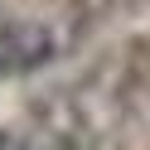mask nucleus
<instances>
[{
    "instance_id": "obj_1",
    "label": "nucleus",
    "mask_w": 150,
    "mask_h": 150,
    "mask_svg": "<svg viewBox=\"0 0 150 150\" xmlns=\"http://www.w3.org/2000/svg\"><path fill=\"white\" fill-rule=\"evenodd\" d=\"M53 58V34L34 20H0V78L39 73Z\"/></svg>"
},
{
    "instance_id": "obj_2",
    "label": "nucleus",
    "mask_w": 150,
    "mask_h": 150,
    "mask_svg": "<svg viewBox=\"0 0 150 150\" xmlns=\"http://www.w3.org/2000/svg\"><path fill=\"white\" fill-rule=\"evenodd\" d=\"M0 150H34L24 136H15V131H0Z\"/></svg>"
}]
</instances>
